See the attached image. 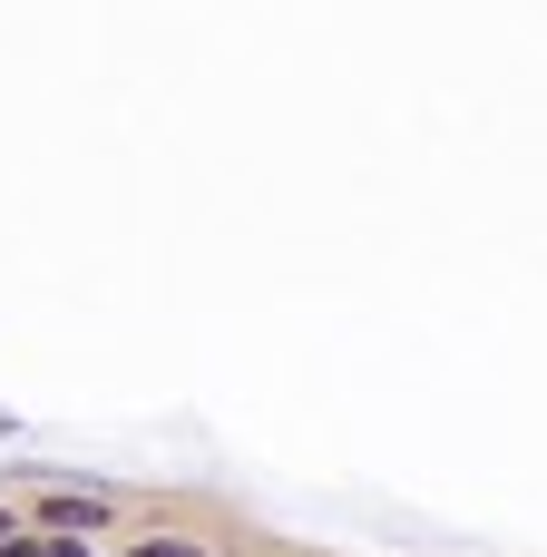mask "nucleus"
<instances>
[{
	"instance_id": "1",
	"label": "nucleus",
	"mask_w": 547,
	"mask_h": 557,
	"mask_svg": "<svg viewBox=\"0 0 547 557\" xmlns=\"http://www.w3.org/2000/svg\"><path fill=\"white\" fill-rule=\"evenodd\" d=\"M88 529H108V509H98L88 490H49V499L29 509V539H88Z\"/></svg>"
},
{
	"instance_id": "2",
	"label": "nucleus",
	"mask_w": 547,
	"mask_h": 557,
	"mask_svg": "<svg viewBox=\"0 0 547 557\" xmlns=\"http://www.w3.org/2000/svg\"><path fill=\"white\" fill-rule=\"evenodd\" d=\"M127 557H215V548H196V539H157V529H147Z\"/></svg>"
},
{
	"instance_id": "3",
	"label": "nucleus",
	"mask_w": 547,
	"mask_h": 557,
	"mask_svg": "<svg viewBox=\"0 0 547 557\" xmlns=\"http://www.w3.org/2000/svg\"><path fill=\"white\" fill-rule=\"evenodd\" d=\"M39 557H98L88 539H39Z\"/></svg>"
},
{
	"instance_id": "4",
	"label": "nucleus",
	"mask_w": 547,
	"mask_h": 557,
	"mask_svg": "<svg viewBox=\"0 0 547 557\" xmlns=\"http://www.w3.org/2000/svg\"><path fill=\"white\" fill-rule=\"evenodd\" d=\"M0 557H39V539H29V529H20V539H0Z\"/></svg>"
}]
</instances>
